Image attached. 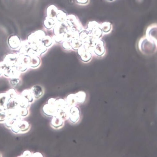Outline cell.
Listing matches in <instances>:
<instances>
[{
	"label": "cell",
	"mask_w": 157,
	"mask_h": 157,
	"mask_svg": "<svg viewBox=\"0 0 157 157\" xmlns=\"http://www.w3.org/2000/svg\"><path fill=\"white\" fill-rule=\"evenodd\" d=\"M44 114L49 117H53L55 116L57 110L55 106V104L47 103L45 104L43 108Z\"/></svg>",
	"instance_id": "obj_5"
},
{
	"label": "cell",
	"mask_w": 157,
	"mask_h": 157,
	"mask_svg": "<svg viewBox=\"0 0 157 157\" xmlns=\"http://www.w3.org/2000/svg\"><path fill=\"white\" fill-rule=\"evenodd\" d=\"M30 90L35 100L40 99L44 95V89L41 86L38 85L34 86Z\"/></svg>",
	"instance_id": "obj_7"
},
{
	"label": "cell",
	"mask_w": 157,
	"mask_h": 157,
	"mask_svg": "<svg viewBox=\"0 0 157 157\" xmlns=\"http://www.w3.org/2000/svg\"><path fill=\"white\" fill-rule=\"evenodd\" d=\"M7 118V116L5 110L0 113V123H5Z\"/></svg>",
	"instance_id": "obj_23"
},
{
	"label": "cell",
	"mask_w": 157,
	"mask_h": 157,
	"mask_svg": "<svg viewBox=\"0 0 157 157\" xmlns=\"http://www.w3.org/2000/svg\"><path fill=\"white\" fill-rule=\"evenodd\" d=\"M11 79H12V80L11 81V82H10V83L12 86L13 87L17 86L19 83L18 78H11Z\"/></svg>",
	"instance_id": "obj_26"
},
{
	"label": "cell",
	"mask_w": 157,
	"mask_h": 157,
	"mask_svg": "<svg viewBox=\"0 0 157 157\" xmlns=\"http://www.w3.org/2000/svg\"><path fill=\"white\" fill-rule=\"evenodd\" d=\"M90 49L93 54L101 57L106 53V49L104 42L101 39L91 41Z\"/></svg>",
	"instance_id": "obj_1"
},
{
	"label": "cell",
	"mask_w": 157,
	"mask_h": 157,
	"mask_svg": "<svg viewBox=\"0 0 157 157\" xmlns=\"http://www.w3.org/2000/svg\"><path fill=\"white\" fill-rule=\"evenodd\" d=\"M55 106L57 110L70 108L67 105L65 100L62 98H60L56 100Z\"/></svg>",
	"instance_id": "obj_15"
},
{
	"label": "cell",
	"mask_w": 157,
	"mask_h": 157,
	"mask_svg": "<svg viewBox=\"0 0 157 157\" xmlns=\"http://www.w3.org/2000/svg\"><path fill=\"white\" fill-rule=\"evenodd\" d=\"M32 153L29 151H24L22 156L23 157H31Z\"/></svg>",
	"instance_id": "obj_27"
},
{
	"label": "cell",
	"mask_w": 157,
	"mask_h": 157,
	"mask_svg": "<svg viewBox=\"0 0 157 157\" xmlns=\"http://www.w3.org/2000/svg\"><path fill=\"white\" fill-rule=\"evenodd\" d=\"M29 109L17 106L15 109L18 114L22 118L27 117L29 114Z\"/></svg>",
	"instance_id": "obj_13"
},
{
	"label": "cell",
	"mask_w": 157,
	"mask_h": 157,
	"mask_svg": "<svg viewBox=\"0 0 157 157\" xmlns=\"http://www.w3.org/2000/svg\"><path fill=\"white\" fill-rule=\"evenodd\" d=\"M43 44L47 49L53 45L54 42L53 39L49 36H45L42 40Z\"/></svg>",
	"instance_id": "obj_19"
},
{
	"label": "cell",
	"mask_w": 157,
	"mask_h": 157,
	"mask_svg": "<svg viewBox=\"0 0 157 157\" xmlns=\"http://www.w3.org/2000/svg\"><path fill=\"white\" fill-rule=\"evenodd\" d=\"M100 28L103 35L110 33L112 30V26L110 22H105L100 25Z\"/></svg>",
	"instance_id": "obj_16"
},
{
	"label": "cell",
	"mask_w": 157,
	"mask_h": 157,
	"mask_svg": "<svg viewBox=\"0 0 157 157\" xmlns=\"http://www.w3.org/2000/svg\"><path fill=\"white\" fill-rule=\"evenodd\" d=\"M30 68H36L40 66L41 63V60L38 56H30Z\"/></svg>",
	"instance_id": "obj_11"
},
{
	"label": "cell",
	"mask_w": 157,
	"mask_h": 157,
	"mask_svg": "<svg viewBox=\"0 0 157 157\" xmlns=\"http://www.w3.org/2000/svg\"><path fill=\"white\" fill-rule=\"evenodd\" d=\"M31 157H43L42 154L39 152L32 153Z\"/></svg>",
	"instance_id": "obj_28"
},
{
	"label": "cell",
	"mask_w": 157,
	"mask_h": 157,
	"mask_svg": "<svg viewBox=\"0 0 157 157\" xmlns=\"http://www.w3.org/2000/svg\"><path fill=\"white\" fill-rule=\"evenodd\" d=\"M18 126L20 129V134L28 132L31 128V125L28 122L22 120L18 122Z\"/></svg>",
	"instance_id": "obj_9"
},
{
	"label": "cell",
	"mask_w": 157,
	"mask_h": 157,
	"mask_svg": "<svg viewBox=\"0 0 157 157\" xmlns=\"http://www.w3.org/2000/svg\"><path fill=\"white\" fill-rule=\"evenodd\" d=\"M81 118V112L77 105L70 107L69 110V120L71 124L75 125L79 122Z\"/></svg>",
	"instance_id": "obj_2"
},
{
	"label": "cell",
	"mask_w": 157,
	"mask_h": 157,
	"mask_svg": "<svg viewBox=\"0 0 157 157\" xmlns=\"http://www.w3.org/2000/svg\"><path fill=\"white\" fill-rule=\"evenodd\" d=\"M0 156H1V153H0Z\"/></svg>",
	"instance_id": "obj_31"
},
{
	"label": "cell",
	"mask_w": 157,
	"mask_h": 157,
	"mask_svg": "<svg viewBox=\"0 0 157 157\" xmlns=\"http://www.w3.org/2000/svg\"><path fill=\"white\" fill-rule=\"evenodd\" d=\"M4 110H5L4 109L0 107V113H1V112H2Z\"/></svg>",
	"instance_id": "obj_30"
},
{
	"label": "cell",
	"mask_w": 157,
	"mask_h": 157,
	"mask_svg": "<svg viewBox=\"0 0 157 157\" xmlns=\"http://www.w3.org/2000/svg\"><path fill=\"white\" fill-rule=\"evenodd\" d=\"M2 73V69L1 67V65H0V76H1Z\"/></svg>",
	"instance_id": "obj_29"
},
{
	"label": "cell",
	"mask_w": 157,
	"mask_h": 157,
	"mask_svg": "<svg viewBox=\"0 0 157 157\" xmlns=\"http://www.w3.org/2000/svg\"><path fill=\"white\" fill-rule=\"evenodd\" d=\"M72 49L77 50L83 45L79 37L74 38L70 42Z\"/></svg>",
	"instance_id": "obj_17"
},
{
	"label": "cell",
	"mask_w": 157,
	"mask_h": 157,
	"mask_svg": "<svg viewBox=\"0 0 157 157\" xmlns=\"http://www.w3.org/2000/svg\"><path fill=\"white\" fill-rule=\"evenodd\" d=\"M75 98L77 104H82L85 101L86 95L83 91H80L74 94Z\"/></svg>",
	"instance_id": "obj_12"
},
{
	"label": "cell",
	"mask_w": 157,
	"mask_h": 157,
	"mask_svg": "<svg viewBox=\"0 0 157 157\" xmlns=\"http://www.w3.org/2000/svg\"><path fill=\"white\" fill-rule=\"evenodd\" d=\"M45 36V34L43 31H37L29 36L28 41L30 43L39 44L42 42V40Z\"/></svg>",
	"instance_id": "obj_4"
},
{
	"label": "cell",
	"mask_w": 157,
	"mask_h": 157,
	"mask_svg": "<svg viewBox=\"0 0 157 157\" xmlns=\"http://www.w3.org/2000/svg\"><path fill=\"white\" fill-rule=\"evenodd\" d=\"M16 100L18 106L28 109L30 108L31 104L21 95H19Z\"/></svg>",
	"instance_id": "obj_8"
},
{
	"label": "cell",
	"mask_w": 157,
	"mask_h": 157,
	"mask_svg": "<svg viewBox=\"0 0 157 157\" xmlns=\"http://www.w3.org/2000/svg\"><path fill=\"white\" fill-rule=\"evenodd\" d=\"M21 95L27 99L31 104L35 100L30 90H24L22 91Z\"/></svg>",
	"instance_id": "obj_14"
},
{
	"label": "cell",
	"mask_w": 157,
	"mask_h": 157,
	"mask_svg": "<svg viewBox=\"0 0 157 157\" xmlns=\"http://www.w3.org/2000/svg\"><path fill=\"white\" fill-rule=\"evenodd\" d=\"M9 98L6 93L0 94V107L5 110L6 104Z\"/></svg>",
	"instance_id": "obj_20"
},
{
	"label": "cell",
	"mask_w": 157,
	"mask_h": 157,
	"mask_svg": "<svg viewBox=\"0 0 157 157\" xmlns=\"http://www.w3.org/2000/svg\"><path fill=\"white\" fill-rule=\"evenodd\" d=\"M65 121L63 119L57 115L52 117L50 122L51 127L54 129L58 130L63 127L65 124Z\"/></svg>",
	"instance_id": "obj_6"
},
{
	"label": "cell",
	"mask_w": 157,
	"mask_h": 157,
	"mask_svg": "<svg viewBox=\"0 0 157 157\" xmlns=\"http://www.w3.org/2000/svg\"><path fill=\"white\" fill-rule=\"evenodd\" d=\"M15 122L12 125L10 128L13 133L15 134H20V129L18 126V122Z\"/></svg>",
	"instance_id": "obj_22"
},
{
	"label": "cell",
	"mask_w": 157,
	"mask_h": 157,
	"mask_svg": "<svg viewBox=\"0 0 157 157\" xmlns=\"http://www.w3.org/2000/svg\"><path fill=\"white\" fill-rule=\"evenodd\" d=\"M49 21H46L45 22V27L48 29H50L53 27L54 24V22L51 19H50Z\"/></svg>",
	"instance_id": "obj_25"
},
{
	"label": "cell",
	"mask_w": 157,
	"mask_h": 157,
	"mask_svg": "<svg viewBox=\"0 0 157 157\" xmlns=\"http://www.w3.org/2000/svg\"><path fill=\"white\" fill-rule=\"evenodd\" d=\"M77 50L78 55L83 61L85 62H88L92 58L93 54L90 50L89 44H83Z\"/></svg>",
	"instance_id": "obj_3"
},
{
	"label": "cell",
	"mask_w": 157,
	"mask_h": 157,
	"mask_svg": "<svg viewBox=\"0 0 157 157\" xmlns=\"http://www.w3.org/2000/svg\"><path fill=\"white\" fill-rule=\"evenodd\" d=\"M9 44L11 48L13 49L18 48L20 45V40L16 36H11L9 40Z\"/></svg>",
	"instance_id": "obj_10"
},
{
	"label": "cell",
	"mask_w": 157,
	"mask_h": 157,
	"mask_svg": "<svg viewBox=\"0 0 157 157\" xmlns=\"http://www.w3.org/2000/svg\"><path fill=\"white\" fill-rule=\"evenodd\" d=\"M9 98L13 99H16L19 95L16 92L15 90L13 89L9 90L6 92Z\"/></svg>",
	"instance_id": "obj_21"
},
{
	"label": "cell",
	"mask_w": 157,
	"mask_h": 157,
	"mask_svg": "<svg viewBox=\"0 0 157 157\" xmlns=\"http://www.w3.org/2000/svg\"><path fill=\"white\" fill-rule=\"evenodd\" d=\"M63 48L66 50H70L72 49L71 45L70 42L65 40L62 43V45Z\"/></svg>",
	"instance_id": "obj_24"
},
{
	"label": "cell",
	"mask_w": 157,
	"mask_h": 157,
	"mask_svg": "<svg viewBox=\"0 0 157 157\" xmlns=\"http://www.w3.org/2000/svg\"><path fill=\"white\" fill-rule=\"evenodd\" d=\"M65 101L67 105L70 108L77 105L74 94H71L69 95L65 99Z\"/></svg>",
	"instance_id": "obj_18"
}]
</instances>
